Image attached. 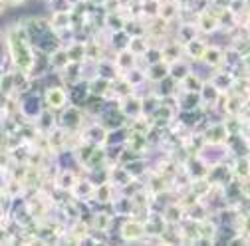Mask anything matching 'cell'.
<instances>
[{
    "label": "cell",
    "instance_id": "2",
    "mask_svg": "<svg viewBox=\"0 0 250 246\" xmlns=\"http://www.w3.org/2000/svg\"><path fill=\"white\" fill-rule=\"evenodd\" d=\"M10 2H12V4H20V2H22V0H10Z\"/></svg>",
    "mask_w": 250,
    "mask_h": 246
},
{
    "label": "cell",
    "instance_id": "1",
    "mask_svg": "<svg viewBox=\"0 0 250 246\" xmlns=\"http://www.w3.org/2000/svg\"><path fill=\"white\" fill-rule=\"evenodd\" d=\"M46 100L50 102L52 107H62V105H64V102H66V96H64V91H62V89H50Z\"/></svg>",
    "mask_w": 250,
    "mask_h": 246
}]
</instances>
